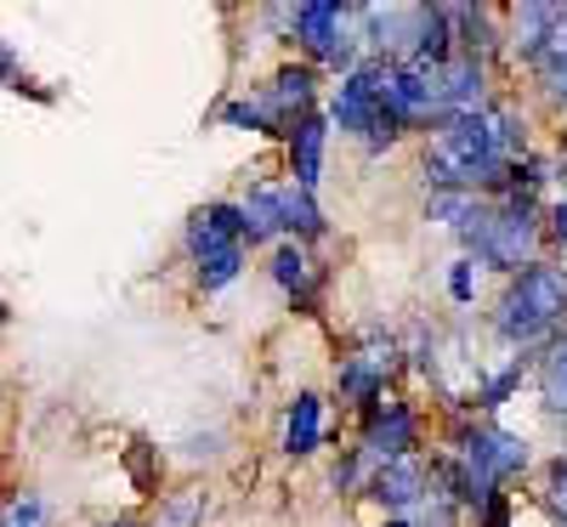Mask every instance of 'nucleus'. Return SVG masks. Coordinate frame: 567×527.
Segmentation results:
<instances>
[{
	"label": "nucleus",
	"instance_id": "f257e3e1",
	"mask_svg": "<svg viewBox=\"0 0 567 527\" xmlns=\"http://www.w3.org/2000/svg\"><path fill=\"white\" fill-rule=\"evenodd\" d=\"M460 471H465L471 494H477V510H483L499 494L505 476L528 471V443L511 437V431H494V425H471V431H460Z\"/></svg>",
	"mask_w": 567,
	"mask_h": 527
},
{
	"label": "nucleus",
	"instance_id": "f03ea898",
	"mask_svg": "<svg viewBox=\"0 0 567 527\" xmlns=\"http://www.w3.org/2000/svg\"><path fill=\"white\" fill-rule=\"evenodd\" d=\"M386 58H363L352 74H341V91L336 103H329V120H336L347 136H374V125H381V85H386Z\"/></svg>",
	"mask_w": 567,
	"mask_h": 527
},
{
	"label": "nucleus",
	"instance_id": "7ed1b4c3",
	"mask_svg": "<svg viewBox=\"0 0 567 527\" xmlns=\"http://www.w3.org/2000/svg\"><path fill=\"white\" fill-rule=\"evenodd\" d=\"M534 245H539V210L528 205H494V227H488V245L477 261L499 267V272H523L534 267Z\"/></svg>",
	"mask_w": 567,
	"mask_h": 527
},
{
	"label": "nucleus",
	"instance_id": "20e7f679",
	"mask_svg": "<svg viewBox=\"0 0 567 527\" xmlns=\"http://www.w3.org/2000/svg\"><path fill=\"white\" fill-rule=\"evenodd\" d=\"M409 454H414V409L398 397H381L363 414V459H374V471H381Z\"/></svg>",
	"mask_w": 567,
	"mask_h": 527
},
{
	"label": "nucleus",
	"instance_id": "39448f33",
	"mask_svg": "<svg viewBox=\"0 0 567 527\" xmlns=\"http://www.w3.org/2000/svg\"><path fill=\"white\" fill-rule=\"evenodd\" d=\"M516 307H523V312H534L545 329H556L561 318H567V272H556V267H523V272H516L511 278V290H505Z\"/></svg>",
	"mask_w": 567,
	"mask_h": 527
},
{
	"label": "nucleus",
	"instance_id": "423d86ee",
	"mask_svg": "<svg viewBox=\"0 0 567 527\" xmlns=\"http://www.w3.org/2000/svg\"><path fill=\"white\" fill-rule=\"evenodd\" d=\"M363 494L381 505V510L403 516V510H414V505L425 499V465H420L414 454H409V459H392V465H381V471H369Z\"/></svg>",
	"mask_w": 567,
	"mask_h": 527
},
{
	"label": "nucleus",
	"instance_id": "0eeeda50",
	"mask_svg": "<svg viewBox=\"0 0 567 527\" xmlns=\"http://www.w3.org/2000/svg\"><path fill=\"white\" fill-rule=\"evenodd\" d=\"M267 103H272V114L284 120V131H296V125L312 114V103H318V69H312V63L278 69V80L267 85Z\"/></svg>",
	"mask_w": 567,
	"mask_h": 527
},
{
	"label": "nucleus",
	"instance_id": "6e6552de",
	"mask_svg": "<svg viewBox=\"0 0 567 527\" xmlns=\"http://www.w3.org/2000/svg\"><path fill=\"white\" fill-rule=\"evenodd\" d=\"M443 108H449V120H460V114H483V63L477 58H449L443 63Z\"/></svg>",
	"mask_w": 567,
	"mask_h": 527
},
{
	"label": "nucleus",
	"instance_id": "1a4fd4ad",
	"mask_svg": "<svg viewBox=\"0 0 567 527\" xmlns=\"http://www.w3.org/2000/svg\"><path fill=\"white\" fill-rule=\"evenodd\" d=\"M323 142H329V120L323 114H307L296 131H290V176L296 187H318V170H323Z\"/></svg>",
	"mask_w": 567,
	"mask_h": 527
},
{
	"label": "nucleus",
	"instance_id": "9d476101",
	"mask_svg": "<svg viewBox=\"0 0 567 527\" xmlns=\"http://www.w3.org/2000/svg\"><path fill=\"white\" fill-rule=\"evenodd\" d=\"M239 216H245V245H272V238H284L278 187H250V194L239 199Z\"/></svg>",
	"mask_w": 567,
	"mask_h": 527
},
{
	"label": "nucleus",
	"instance_id": "9b49d317",
	"mask_svg": "<svg viewBox=\"0 0 567 527\" xmlns=\"http://www.w3.org/2000/svg\"><path fill=\"white\" fill-rule=\"evenodd\" d=\"M550 23H556L550 0H528V7H516V12H511V45H516L528 63H539V58H545V40H550Z\"/></svg>",
	"mask_w": 567,
	"mask_h": 527
},
{
	"label": "nucleus",
	"instance_id": "f8f14e48",
	"mask_svg": "<svg viewBox=\"0 0 567 527\" xmlns=\"http://www.w3.org/2000/svg\"><path fill=\"white\" fill-rule=\"evenodd\" d=\"M318 443H323V397L301 392L290 403V420H284V448L296 459H307V454H318Z\"/></svg>",
	"mask_w": 567,
	"mask_h": 527
},
{
	"label": "nucleus",
	"instance_id": "ddd939ff",
	"mask_svg": "<svg viewBox=\"0 0 567 527\" xmlns=\"http://www.w3.org/2000/svg\"><path fill=\"white\" fill-rule=\"evenodd\" d=\"M267 267H272V283H278V290H290L301 307H312V256L296 245V238H284Z\"/></svg>",
	"mask_w": 567,
	"mask_h": 527
},
{
	"label": "nucleus",
	"instance_id": "4468645a",
	"mask_svg": "<svg viewBox=\"0 0 567 527\" xmlns=\"http://www.w3.org/2000/svg\"><path fill=\"white\" fill-rule=\"evenodd\" d=\"M278 199H284V232H290L296 245H301V238H318V232H323V210H318V199L307 194V187L284 182Z\"/></svg>",
	"mask_w": 567,
	"mask_h": 527
},
{
	"label": "nucleus",
	"instance_id": "2eb2a0df",
	"mask_svg": "<svg viewBox=\"0 0 567 527\" xmlns=\"http://www.w3.org/2000/svg\"><path fill=\"white\" fill-rule=\"evenodd\" d=\"M341 392L352 397V403H363V414L386 397V369H374L363 352L358 358H341Z\"/></svg>",
	"mask_w": 567,
	"mask_h": 527
},
{
	"label": "nucleus",
	"instance_id": "dca6fc26",
	"mask_svg": "<svg viewBox=\"0 0 567 527\" xmlns=\"http://www.w3.org/2000/svg\"><path fill=\"white\" fill-rule=\"evenodd\" d=\"M494 329H499V341H505V347H516V352H528V347H539L545 334H550V329H545V323H539L534 312H523V307H516L511 296L499 301V312H494Z\"/></svg>",
	"mask_w": 567,
	"mask_h": 527
},
{
	"label": "nucleus",
	"instance_id": "f3484780",
	"mask_svg": "<svg viewBox=\"0 0 567 527\" xmlns=\"http://www.w3.org/2000/svg\"><path fill=\"white\" fill-rule=\"evenodd\" d=\"M221 120H227V125H239V131H272V136H290V131H284V120L272 114L267 91H256V97H239V103H227V108H221Z\"/></svg>",
	"mask_w": 567,
	"mask_h": 527
},
{
	"label": "nucleus",
	"instance_id": "a211bd4d",
	"mask_svg": "<svg viewBox=\"0 0 567 527\" xmlns=\"http://www.w3.org/2000/svg\"><path fill=\"white\" fill-rule=\"evenodd\" d=\"M539 397H545L550 414H567V334L550 347V358L539 369Z\"/></svg>",
	"mask_w": 567,
	"mask_h": 527
},
{
	"label": "nucleus",
	"instance_id": "6ab92c4d",
	"mask_svg": "<svg viewBox=\"0 0 567 527\" xmlns=\"http://www.w3.org/2000/svg\"><path fill=\"white\" fill-rule=\"evenodd\" d=\"M454 12V40L465 45V58H477L483 63V52H488V45H494V29H488V12L483 7H449Z\"/></svg>",
	"mask_w": 567,
	"mask_h": 527
},
{
	"label": "nucleus",
	"instance_id": "aec40b11",
	"mask_svg": "<svg viewBox=\"0 0 567 527\" xmlns=\"http://www.w3.org/2000/svg\"><path fill=\"white\" fill-rule=\"evenodd\" d=\"M0 527H45V499L34 488H18L0 499Z\"/></svg>",
	"mask_w": 567,
	"mask_h": 527
},
{
	"label": "nucleus",
	"instance_id": "412c9836",
	"mask_svg": "<svg viewBox=\"0 0 567 527\" xmlns=\"http://www.w3.org/2000/svg\"><path fill=\"white\" fill-rule=\"evenodd\" d=\"M239 272H245V245H233V250L199 261V290H227V283L239 278Z\"/></svg>",
	"mask_w": 567,
	"mask_h": 527
},
{
	"label": "nucleus",
	"instance_id": "4be33fe9",
	"mask_svg": "<svg viewBox=\"0 0 567 527\" xmlns=\"http://www.w3.org/2000/svg\"><path fill=\"white\" fill-rule=\"evenodd\" d=\"M199 516H205V494H199V488H182V494L165 499L159 527H199Z\"/></svg>",
	"mask_w": 567,
	"mask_h": 527
},
{
	"label": "nucleus",
	"instance_id": "5701e85b",
	"mask_svg": "<svg viewBox=\"0 0 567 527\" xmlns=\"http://www.w3.org/2000/svg\"><path fill=\"white\" fill-rule=\"evenodd\" d=\"M425 210H432V221H449V227H460L471 210H477V194H449V187H437V194H432V205H425Z\"/></svg>",
	"mask_w": 567,
	"mask_h": 527
},
{
	"label": "nucleus",
	"instance_id": "b1692460",
	"mask_svg": "<svg viewBox=\"0 0 567 527\" xmlns=\"http://www.w3.org/2000/svg\"><path fill=\"white\" fill-rule=\"evenodd\" d=\"M516 386H523V358H516V363H511L505 374H494L488 386H483V397H477V403H483V409H499V403H505V397H511Z\"/></svg>",
	"mask_w": 567,
	"mask_h": 527
},
{
	"label": "nucleus",
	"instance_id": "393cba45",
	"mask_svg": "<svg viewBox=\"0 0 567 527\" xmlns=\"http://www.w3.org/2000/svg\"><path fill=\"white\" fill-rule=\"evenodd\" d=\"M539 69H567V7H556V23H550V40H545Z\"/></svg>",
	"mask_w": 567,
	"mask_h": 527
},
{
	"label": "nucleus",
	"instance_id": "a878e982",
	"mask_svg": "<svg viewBox=\"0 0 567 527\" xmlns=\"http://www.w3.org/2000/svg\"><path fill=\"white\" fill-rule=\"evenodd\" d=\"M329 483H336L341 494H352L363 483V448H352L347 459H336V471H329Z\"/></svg>",
	"mask_w": 567,
	"mask_h": 527
},
{
	"label": "nucleus",
	"instance_id": "bb28decb",
	"mask_svg": "<svg viewBox=\"0 0 567 527\" xmlns=\"http://www.w3.org/2000/svg\"><path fill=\"white\" fill-rule=\"evenodd\" d=\"M449 296L465 307V301H477V272H471V261H454L449 267Z\"/></svg>",
	"mask_w": 567,
	"mask_h": 527
},
{
	"label": "nucleus",
	"instance_id": "cd10ccee",
	"mask_svg": "<svg viewBox=\"0 0 567 527\" xmlns=\"http://www.w3.org/2000/svg\"><path fill=\"white\" fill-rule=\"evenodd\" d=\"M545 499H550V510L567 521V454L550 465V488H545Z\"/></svg>",
	"mask_w": 567,
	"mask_h": 527
},
{
	"label": "nucleus",
	"instance_id": "c85d7f7f",
	"mask_svg": "<svg viewBox=\"0 0 567 527\" xmlns=\"http://www.w3.org/2000/svg\"><path fill=\"white\" fill-rule=\"evenodd\" d=\"M483 527H511V510H505V494H494L483 505Z\"/></svg>",
	"mask_w": 567,
	"mask_h": 527
},
{
	"label": "nucleus",
	"instance_id": "c756f323",
	"mask_svg": "<svg viewBox=\"0 0 567 527\" xmlns=\"http://www.w3.org/2000/svg\"><path fill=\"white\" fill-rule=\"evenodd\" d=\"M550 238H556V245H567V199H556L550 205V227H545Z\"/></svg>",
	"mask_w": 567,
	"mask_h": 527
},
{
	"label": "nucleus",
	"instance_id": "7c9ffc66",
	"mask_svg": "<svg viewBox=\"0 0 567 527\" xmlns=\"http://www.w3.org/2000/svg\"><path fill=\"white\" fill-rule=\"evenodd\" d=\"M381 527H409V521H403V516H392V521H381Z\"/></svg>",
	"mask_w": 567,
	"mask_h": 527
},
{
	"label": "nucleus",
	"instance_id": "2f4dec72",
	"mask_svg": "<svg viewBox=\"0 0 567 527\" xmlns=\"http://www.w3.org/2000/svg\"><path fill=\"white\" fill-rule=\"evenodd\" d=\"M109 527H131V521H109Z\"/></svg>",
	"mask_w": 567,
	"mask_h": 527
}]
</instances>
